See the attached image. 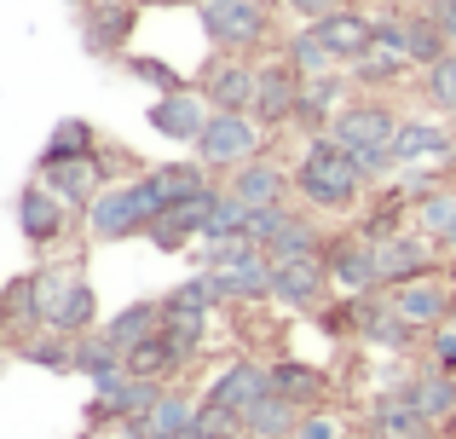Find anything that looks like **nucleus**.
Masks as SVG:
<instances>
[{"mask_svg": "<svg viewBox=\"0 0 456 439\" xmlns=\"http://www.w3.org/2000/svg\"><path fill=\"white\" fill-rule=\"evenodd\" d=\"M330 278L346 283V289H376L381 283V243H341L330 255Z\"/></svg>", "mask_w": 456, "mask_h": 439, "instance_id": "dca6fc26", "label": "nucleus"}, {"mask_svg": "<svg viewBox=\"0 0 456 439\" xmlns=\"http://www.w3.org/2000/svg\"><path fill=\"white\" fill-rule=\"evenodd\" d=\"M69 283H76V278H58V272H41V278H29V289H35V306H29V313L41 318V324L58 329V313H64Z\"/></svg>", "mask_w": 456, "mask_h": 439, "instance_id": "473e14b6", "label": "nucleus"}, {"mask_svg": "<svg viewBox=\"0 0 456 439\" xmlns=\"http://www.w3.org/2000/svg\"><path fill=\"white\" fill-rule=\"evenodd\" d=\"M272 382H278L283 399H318L323 394V376L306 370V364H278V370H272Z\"/></svg>", "mask_w": 456, "mask_h": 439, "instance_id": "ea45409f", "label": "nucleus"}, {"mask_svg": "<svg viewBox=\"0 0 456 439\" xmlns=\"http://www.w3.org/2000/svg\"><path fill=\"white\" fill-rule=\"evenodd\" d=\"M208 301H214V283H208V278H191V283H179V289L162 301V313H191V318H202V313H208Z\"/></svg>", "mask_w": 456, "mask_h": 439, "instance_id": "79ce46f5", "label": "nucleus"}, {"mask_svg": "<svg viewBox=\"0 0 456 439\" xmlns=\"http://www.w3.org/2000/svg\"><path fill=\"white\" fill-rule=\"evenodd\" d=\"M156 215H162V197L151 191V180H139V185H122V191H104L99 203L87 208V225H93V237L116 243V237H127V232H139V225H151Z\"/></svg>", "mask_w": 456, "mask_h": 439, "instance_id": "f03ea898", "label": "nucleus"}, {"mask_svg": "<svg viewBox=\"0 0 456 439\" xmlns=\"http://www.w3.org/2000/svg\"><path fill=\"white\" fill-rule=\"evenodd\" d=\"M301 69L289 64V58H283V64H260L255 69V104H248V110L260 116V122L266 127H278V122H289L295 116V99H301Z\"/></svg>", "mask_w": 456, "mask_h": 439, "instance_id": "39448f33", "label": "nucleus"}, {"mask_svg": "<svg viewBox=\"0 0 456 439\" xmlns=\"http://www.w3.org/2000/svg\"><path fill=\"white\" fill-rule=\"evenodd\" d=\"M23 359H29V364H46V370H76V347H69V341H53V336L29 341V347H23Z\"/></svg>", "mask_w": 456, "mask_h": 439, "instance_id": "37998d69", "label": "nucleus"}, {"mask_svg": "<svg viewBox=\"0 0 456 439\" xmlns=\"http://www.w3.org/2000/svg\"><path fill=\"white\" fill-rule=\"evenodd\" d=\"M197 434L202 439H237V434H248V422L232 405H214L208 399V405H197Z\"/></svg>", "mask_w": 456, "mask_h": 439, "instance_id": "58836bf2", "label": "nucleus"}, {"mask_svg": "<svg viewBox=\"0 0 456 439\" xmlns=\"http://www.w3.org/2000/svg\"><path fill=\"white\" fill-rule=\"evenodd\" d=\"M179 439H202V434H197V428H191V434H179Z\"/></svg>", "mask_w": 456, "mask_h": 439, "instance_id": "5fc2aeb1", "label": "nucleus"}, {"mask_svg": "<svg viewBox=\"0 0 456 439\" xmlns=\"http://www.w3.org/2000/svg\"><path fill=\"white\" fill-rule=\"evenodd\" d=\"M134 29V0H93V23H87V46L116 53Z\"/></svg>", "mask_w": 456, "mask_h": 439, "instance_id": "aec40b11", "label": "nucleus"}, {"mask_svg": "<svg viewBox=\"0 0 456 439\" xmlns=\"http://www.w3.org/2000/svg\"><path fill=\"white\" fill-rule=\"evenodd\" d=\"M439 23H445V35H451V46H456V6H439Z\"/></svg>", "mask_w": 456, "mask_h": 439, "instance_id": "864d4df0", "label": "nucleus"}, {"mask_svg": "<svg viewBox=\"0 0 456 439\" xmlns=\"http://www.w3.org/2000/svg\"><path fill=\"white\" fill-rule=\"evenodd\" d=\"M93 313H99V295H93V283L87 278H76L69 283V295H64V313H58V329H87L93 324Z\"/></svg>", "mask_w": 456, "mask_h": 439, "instance_id": "c9c22d12", "label": "nucleus"}, {"mask_svg": "<svg viewBox=\"0 0 456 439\" xmlns=\"http://www.w3.org/2000/svg\"><path fill=\"white\" fill-rule=\"evenodd\" d=\"M353 162H358V174H364V180H381L387 168H399L393 145H364V150H353Z\"/></svg>", "mask_w": 456, "mask_h": 439, "instance_id": "49530a36", "label": "nucleus"}, {"mask_svg": "<svg viewBox=\"0 0 456 439\" xmlns=\"http://www.w3.org/2000/svg\"><path fill=\"white\" fill-rule=\"evenodd\" d=\"M214 301H266L272 295V266L255 260V266H232V272H208Z\"/></svg>", "mask_w": 456, "mask_h": 439, "instance_id": "a211bd4d", "label": "nucleus"}, {"mask_svg": "<svg viewBox=\"0 0 456 439\" xmlns=\"http://www.w3.org/2000/svg\"><path fill=\"white\" fill-rule=\"evenodd\" d=\"M93 387H99V405L110 411V417H151L156 399H162L151 376H122V370L104 376V382H93Z\"/></svg>", "mask_w": 456, "mask_h": 439, "instance_id": "4468645a", "label": "nucleus"}, {"mask_svg": "<svg viewBox=\"0 0 456 439\" xmlns=\"http://www.w3.org/2000/svg\"><path fill=\"white\" fill-rule=\"evenodd\" d=\"M323 278H330V266H323V255H306V260H272V295L289 306H312L323 295Z\"/></svg>", "mask_w": 456, "mask_h": 439, "instance_id": "1a4fd4ad", "label": "nucleus"}, {"mask_svg": "<svg viewBox=\"0 0 456 439\" xmlns=\"http://www.w3.org/2000/svg\"><path fill=\"white\" fill-rule=\"evenodd\" d=\"M295 439H341V422L335 417H306L301 428H295Z\"/></svg>", "mask_w": 456, "mask_h": 439, "instance_id": "3c124183", "label": "nucleus"}, {"mask_svg": "<svg viewBox=\"0 0 456 439\" xmlns=\"http://www.w3.org/2000/svg\"><path fill=\"white\" fill-rule=\"evenodd\" d=\"M312 29H318V41L330 46L335 58H364L370 46H376V18H364V12H346V6H335L330 18H318Z\"/></svg>", "mask_w": 456, "mask_h": 439, "instance_id": "6e6552de", "label": "nucleus"}, {"mask_svg": "<svg viewBox=\"0 0 456 439\" xmlns=\"http://www.w3.org/2000/svg\"><path fill=\"white\" fill-rule=\"evenodd\" d=\"M93 174H99V157L58 162V168H46V185H53L64 203H87V197H93Z\"/></svg>", "mask_w": 456, "mask_h": 439, "instance_id": "c756f323", "label": "nucleus"}, {"mask_svg": "<svg viewBox=\"0 0 456 439\" xmlns=\"http://www.w3.org/2000/svg\"><path fill=\"white\" fill-rule=\"evenodd\" d=\"M295 185H301L306 203H318V208H346V203L358 197V185H364V174H358L353 150L335 145L330 134H318V139L306 145V157H301Z\"/></svg>", "mask_w": 456, "mask_h": 439, "instance_id": "f257e3e1", "label": "nucleus"}, {"mask_svg": "<svg viewBox=\"0 0 456 439\" xmlns=\"http://www.w3.org/2000/svg\"><path fill=\"white\" fill-rule=\"evenodd\" d=\"M283 225H289V208H283V203H255V220H248V237H255V243H272V237H278Z\"/></svg>", "mask_w": 456, "mask_h": 439, "instance_id": "a18cd8bd", "label": "nucleus"}, {"mask_svg": "<svg viewBox=\"0 0 456 439\" xmlns=\"http://www.w3.org/2000/svg\"><path fill=\"white\" fill-rule=\"evenodd\" d=\"M76 6H81V0H76Z\"/></svg>", "mask_w": 456, "mask_h": 439, "instance_id": "13d9d810", "label": "nucleus"}, {"mask_svg": "<svg viewBox=\"0 0 456 439\" xmlns=\"http://www.w3.org/2000/svg\"><path fill=\"white\" fill-rule=\"evenodd\" d=\"M428 93H434L445 110H456V53H445L439 64H428Z\"/></svg>", "mask_w": 456, "mask_h": 439, "instance_id": "c03bdc74", "label": "nucleus"}, {"mask_svg": "<svg viewBox=\"0 0 456 439\" xmlns=\"http://www.w3.org/2000/svg\"><path fill=\"white\" fill-rule=\"evenodd\" d=\"M81 157H99V139H93V127H87V122H64V127H53V139H46L41 168H58V162H81Z\"/></svg>", "mask_w": 456, "mask_h": 439, "instance_id": "5701e85b", "label": "nucleus"}, {"mask_svg": "<svg viewBox=\"0 0 456 439\" xmlns=\"http://www.w3.org/2000/svg\"><path fill=\"white\" fill-rule=\"evenodd\" d=\"M370 428H376V439H428V417L404 394H387L370 417Z\"/></svg>", "mask_w": 456, "mask_h": 439, "instance_id": "6ab92c4d", "label": "nucleus"}, {"mask_svg": "<svg viewBox=\"0 0 456 439\" xmlns=\"http://www.w3.org/2000/svg\"><path fill=\"white\" fill-rule=\"evenodd\" d=\"M243 422H248L255 439H289L295 428H301V422H295V399H283V394H266Z\"/></svg>", "mask_w": 456, "mask_h": 439, "instance_id": "393cba45", "label": "nucleus"}, {"mask_svg": "<svg viewBox=\"0 0 456 439\" xmlns=\"http://www.w3.org/2000/svg\"><path fill=\"white\" fill-rule=\"evenodd\" d=\"M393 157L399 162H445V157H456V134L439 122H399Z\"/></svg>", "mask_w": 456, "mask_h": 439, "instance_id": "f8f14e48", "label": "nucleus"}, {"mask_svg": "<svg viewBox=\"0 0 456 439\" xmlns=\"http://www.w3.org/2000/svg\"><path fill=\"white\" fill-rule=\"evenodd\" d=\"M208 99H214V110H248L255 104V69L248 64H214L208 69Z\"/></svg>", "mask_w": 456, "mask_h": 439, "instance_id": "412c9836", "label": "nucleus"}, {"mask_svg": "<svg viewBox=\"0 0 456 439\" xmlns=\"http://www.w3.org/2000/svg\"><path fill=\"white\" fill-rule=\"evenodd\" d=\"M422 225H428V232H439V237H451V225H456V197H428V203H422Z\"/></svg>", "mask_w": 456, "mask_h": 439, "instance_id": "de8ad7c7", "label": "nucleus"}, {"mask_svg": "<svg viewBox=\"0 0 456 439\" xmlns=\"http://www.w3.org/2000/svg\"><path fill=\"white\" fill-rule=\"evenodd\" d=\"M145 422H151V428L162 434V439H179V434H191V428H197V405H191L185 394H162V399H156V411H151Z\"/></svg>", "mask_w": 456, "mask_h": 439, "instance_id": "7c9ffc66", "label": "nucleus"}, {"mask_svg": "<svg viewBox=\"0 0 456 439\" xmlns=\"http://www.w3.org/2000/svg\"><path fill=\"white\" fill-rule=\"evenodd\" d=\"M358 329H364L370 341H381V347H404V336H411V324L399 318V306L381 301V295H364V301H358Z\"/></svg>", "mask_w": 456, "mask_h": 439, "instance_id": "4be33fe9", "label": "nucleus"}, {"mask_svg": "<svg viewBox=\"0 0 456 439\" xmlns=\"http://www.w3.org/2000/svg\"><path fill=\"white\" fill-rule=\"evenodd\" d=\"M404 46H411V64H439L451 35L439 18H404Z\"/></svg>", "mask_w": 456, "mask_h": 439, "instance_id": "cd10ccee", "label": "nucleus"}, {"mask_svg": "<svg viewBox=\"0 0 456 439\" xmlns=\"http://www.w3.org/2000/svg\"><path fill=\"white\" fill-rule=\"evenodd\" d=\"M393 134H399V116L387 110V104H353V110H341L330 122V139L346 150H364V145H393Z\"/></svg>", "mask_w": 456, "mask_h": 439, "instance_id": "423d86ee", "label": "nucleus"}, {"mask_svg": "<svg viewBox=\"0 0 456 439\" xmlns=\"http://www.w3.org/2000/svg\"><path fill=\"white\" fill-rule=\"evenodd\" d=\"M151 180V191L162 197V208H179V203H191L197 191H208L202 185V168H191V162H179V168H156V174H145Z\"/></svg>", "mask_w": 456, "mask_h": 439, "instance_id": "bb28decb", "label": "nucleus"}, {"mask_svg": "<svg viewBox=\"0 0 456 439\" xmlns=\"http://www.w3.org/2000/svg\"><path fill=\"white\" fill-rule=\"evenodd\" d=\"M202 6H208V0H202Z\"/></svg>", "mask_w": 456, "mask_h": 439, "instance_id": "4d7b16f0", "label": "nucleus"}, {"mask_svg": "<svg viewBox=\"0 0 456 439\" xmlns=\"http://www.w3.org/2000/svg\"><path fill=\"white\" fill-rule=\"evenodd\" d=\"M197 145L208 168H237V162L255 157V122H248V110H214Z\"/></svg>", "mask_w": 456, "mask_h": 439, "instance_id": "7ed1b4c3", "label": "nucleus"}, {"mask_svg": "<svg viewBox=\"0 0 456 439\" xmlns=\"http://www.w3.org/2000/svg\"><path fill=\"white\" fill-rule=\"evenodd\" d=\"M289 64L301 69V76H330L335 53L318 41V29H306V35H295V41H289Z\"/></svg>", "mask_w": 456, "mask_h": 439, "instance_id": "e433bc0d", "label": "nucleus"}, {"mask_svg": "<svg viewBox=\"0 0 456 439\" xmlns=\"http://www.w3.org/2000/svg\"><path fill=\"white\" fill-rule=\"evenodd\" d=\"M266 248H272V260H306V255H318V232H312L306 220L289 215V225H283V232L272 237Z\"/></svg>", "mask_w": 456, "mask_h": 439, "instance_id": "72a5a7b5", "label": "nucleus"}, {"mask_svg": "<svg viewBox=\"0 0 456 439\" xmlns=\"http://www.w3.org/2000/svg\"><path fill=\"white\" fill-rule=\"evenodd\" d=\"M439 6H456V0H439Z\"/></svg>", "mask_w": 456, "mask_h": 439, "instance_id": "6e6d98bb", "label": "nucleus"}, {"mask_svg": "<svg viewBox=\"0 0 456 439\" xmlns=\"http://www.w3.org/2000/svg\"><path fill=\"white\" fill-rule=\"evenodd\" d=\"M428 272V255L416 237H393V243H381V283H411Z\"/></svg>", "mask_w": 456, "mask_h": 439, "instance_id": "a878e982", "label": "nucleus"}, {"mask_svg": "<svg viewBox=\"0 0 456 439\" xmlns=\"http://www.w3.org/2000/svg\"><path fill=\"white\" fill-rule=\"evenodd\" d=\"M156 329H162V306H151V301H139V306H127V313H116L110 324H104V341H110L116 353H134L139 341H151Z\"/></svg>", "mask_w": 456, "mask_h": 439, "instance_id": "f3484780", "label": "nucleus"}, {"mask_svg": "<svg viewBox=\"0 0 456 439\" xmlns=\"http://www.w3.org/2000/svg\"><path fill=\"white\" fill-rule=\"evenodd\" d=\"M174 347H167V341L162 336H151V341H139V347L134 353H127V376H151V382H156V376H162V370H174Z\"/></svg>", "mask_w": 456, "mask_h": 439, "instance_id": "4c0bfd02", "label": "nucleus"}, {"mask_svg": "<svg viewBox=\"0 0 456 439\" xmlns=\"http://www.w3.org/2000/svg\"><path fill=\"white\" fill-rule=\"evenodd\" d=\"M232 197H243V203H283V168H272V162H248V168H237Z\"/></svg>", "mask_w": 456, "mask_h": 439, "instance_id": "c85d7f7f", "label": "nucleus"}, {"mask_svg": "<svg viewBox=\"0 0 456 439\" xmlns=\"http://www.w3.org/2000/svg\"><path fill=\"white\" fill-rule=\"evenodd\" d=\"M335 104H341V76H306L301 99H295V116L318 127V122H330V116H341Z\"/></svg>", "mask_w": 456, "mask_h": 439, "instance_id": "b1692460", "label": "nucleus"}, {"mask_svg": "<svg viewBox=\"0 0 456 439\" xmlns=\"http://www.w3.org/2000/svg\"><path fill=\"white\" fill-rule=\"evenodd\" d=\"M399 394L411 399V405L422 411L428 422L445 417V411H456V382H411V387H399Z\"/></svg>", "mask_w": 456, "mask_h": 439, "instance_id": "f704fd0d", "label": "nucleus"}, {"mask_svg": "<svg viewBox=\"0 0 456 439\" xmlns=\"http://www.w3.org/2000/svg\"><path fill=\"white\" fill-rule=\"evenodd\" d=\"M248 220H255V203H243V197H220L202 237H214V243H220V237H248Z\"/></svg>", "mask_w": 456, "mask_h": 439, "instance_id": "2f4dec72", "label": "nucleus"}, {"mask_svg": "<svg viewBox=\"0 0 456 439\" xmlns=\"http://www.w3.org/2000/svg\"><path fill=\"white\" fill-rule=\"evenodd\" d=\"M18 225L29 243H53L58 232H64V197L53 191V185H29V191L18 197Z\"/></svg>", "mask_w": 456, "mask_h": 439, "instance_id": "ddd939ff", "label": "nucleus"}, {"mask_svg": "<svg viewBox=\"0 0 456 439\" xmlns=\"http://www.w3.org/2000/svg\"><path fill=\"white\" fill-rule=\"evenodd\" d=\"M116 359H122V353H116L110 341H81V347H76V370H81V376H93V382H104V376L122 370Z\"/></svg>", "mask_w": 456, "mask_h": 439, "instance_id": "a19ab883", "label": "nucleus"}, {"mask_svg": "<svg viewBox=\"0 0 456 439\" xmlns=\"http://www.w3.org/2000/svg\"><path fill=\"white\" fill-rule=\"evenodd\" d=\"M202 29H208L214 46L243 53V46H255L260 35H266V12H260L255 0H208V6H202Z\"/></svg>", "mask_w": 456, "mask_h": 439, "instance_id": "20e7f679", "label": "nucleus"}, {"mask_svg": "<svg viewBox=\"0 0 456 439\" xmlns=\"http://www.w3.org/2000/svg\"><path fill=\"white\" fill-rule=\"evenodd\" d=\"M434 359L445 364V370H456V318H445V324H439V336H434Z\"/></svg>", "mask_w": 456, "mask_h": 439, "instance_id": "8fccbe9b", "label": "nucleus"}, {"mask_svg": "<svg viewBox=\"0 0 456 439\" xmlns=\"http://www.w3.org/2000/svg\"><path fill=\"white\" fill-rule=\"evenodd\" d=\"M266 394H278V382H272V370H260V364H232V370L214 382V405H232L237 417H248V411L260 405Z\"/></svg>", "mask_w": 456, "mask_h": 439, "instance_id": "9b49d317", "label": "nucleus"}, {"mask_svg": "<svg viewBox=\"0 0 456 439\" xmlns=\"http://www.w3.org/2000/svg\"><path fill=\"white\" fill-rule=\"evenodd\" d=\"M214 203L220 197L214 191H197L191 203H179V208H162L145 232H151V243H162V248H179L185 237H197V232H208V215H214Z\"/></svg>", "mask_w": 456, "mask_h": 439, "instance_id": "9d476101", "label": "nucleus"}, {"mask_svg": "<svg viewBox=\"0 0 456 439\" xmlns=\"http://www.w3.org/2000/svg\"><path fill=\"white\" fill-rule=\"evenodd\" d=\"M289 6L301 12V18H312V23H318V18H330V12L341 6V0H289Z\"/></svg>", "mask_w": 456, "mask_h": 439, "instance_id": "603ef678", "label": "nucleus"}, {"mask_svg": "<svg viewBox=\"0 0 456 439\" xmlns=\"http://www.w3.org/2000/svg\"><path fill=\"white\" fill-rule=\"evenodd\" d=\"M393 306H399V318L411 329H422V324H445L451 295L439 289V283H428V278H411V283H399V289H393Z\"/></svg>", "mask_w": 456, "mask_h": 439, "instance_id": "2eb2a0df", "label": "nucleus"}, {"mask_svg": "<svg viewBox=\"0 0 456 439\" xmlns=\"http://www.w3.org/2000/svg\"><path fill=\"white\" fill-rule=\"evenodd\" d=\"M151 127L162 139H174V145H191V139H202L208 116H202V99H197V93L179 87V93H162V99L151 104Z\"/></svg>", "mask_w": 456, "mask_h": 439, "instance_id": "0eeeda50", "label": "nucleus"}, {"mask_svg": "<svg viewBox=\"0 0 456 439\" xmlns=\"http://www.w3.org/2000/svg\"><path fill=\"white\" fill-rule=\"evenodd\" d=\"M134 76H139V81H156L162 93H179V87H185V81H179L174 69L162 64V58H134Z\"/></svg>", "mask_w": 456, "mask_h": 439, "instance_id": "09e8293b", "label": "nucleus"}]
</instances>
